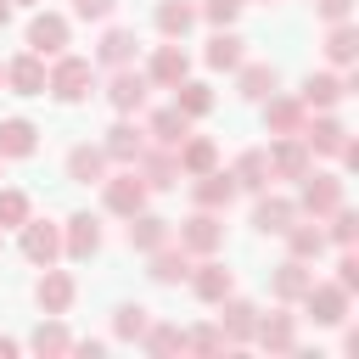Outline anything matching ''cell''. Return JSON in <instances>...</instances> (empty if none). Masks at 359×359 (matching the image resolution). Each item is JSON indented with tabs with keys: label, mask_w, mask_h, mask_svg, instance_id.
Returning <instances> with one entry per match:
<instances>
[{
	"label": "cell",
	"mask_w": 359,
	"mask_h": 359,
	"mask_svg": "<svg viewBox=\"0 0 359 359\" xmlns=\"http://www.w3.org/2000/svg\"><path fill=\"white\" fill-rule=\"evenodd\" d=\"M157 73H163V79H180V73H185V62H180L174 50H163V62H157Z\"/></svg>",
	"instance_id": "obj_5"
},
{
	"label": "cell",
	"mask_w": 359,
	"mask_h": 359,
	"mask_svg": "<svg viewBox=\"0 0 359 359\" xmlns=\"http://www.w3.org/2000/svg\"><path fill=\"white\" fill-rule=\"evenodd\" d=\"M213 62H219V67L236 62V39H219V45H213Z\"/></svg>",
	"instance_id": "obj_8"
},
{
	"label": "cell",
	"mask_w": 359,
	"mask_h": 359,
	"mask_svg": "<svg viewBox=\"0 0 359 359\" xmlns=\"http://www.w3.org/2000/svg\"><path fill=\"white\" fill-rule=\"evenodd\" d=\"M17 84H22V90H34V84H39V67H34V62H22V67H17Z\"/></svg>",
	"instance_id": "obj_9"
},
{
	"label": "cell",
	"mask_w": 359,
	"mask_h": 359,
	"mask_svg": "<svg viewBox=\"0 0 359 359\" xmlns=\"http://www.w3.org/2000/svg\"><path fill=\"white\" fill-rule=\"evenodd\" d=\"M79 84H84V67H79V62H67V67H62V73H56V90H62V95H67V101H73V95H84V90H79Z\"/></svg>",
	"instance_id": "obj_3"
},
{
	"label": "cell",
	"mask_w": 359,
	"mask_h": 359,
	"mask_svg": "<svg viewBox=\"0 0 359 359\" xmlns=\"http://www.w3.org/2000/svg\"><path fill=\"white\" fill-rule=\"evenodd\" d=\"M0 213H6V219H17V213H22V196H0Z\"/></svg>",
	"instance_id": "obj_10"
},
{
	"label": "cell",
	"mask_w": 359,
	"mask_h": 359,
	"mask_svg": "<svg viewBox=\"0 0 359 359\" xmlns=\"http://www.w3.org/2000/svg\"><path fill=\"white\" fill-rule=\"evenodd\" d=\"M112 95H118V107H140V79H129V73H123Z\"/></svg>",
	"instance_id": "obj_4"
},
{
	"label": "cell",
	"mask_w": 359,
	"mask_h": 359,
	"mask_svg": "<svg viewBox=\"0 0 359 359\" xmlns=\"http://www.w3.org/2000/svg\"><path fill=\"white\" fill-rule=\"evenodd\" d=\"M107 6H112V0H79V11H84V17H101Z\"/></svg>",
	"instance_id": "obj_11"
},
{
	"label": "cell",
	"mask_w": 359,
	"mask_h": 359,
	"mask_svg": "<svg viewBox=\"0 0 359 359\" xmlns=\"http://www.w3.org/2000/svg\"><path fill=\"white\" fill-rule=\"evenodd\" d=\"M185 22H191L185 6H168V11H163V28H185Z\"/></svg>",
	"instance_id": "obj_6"
},
{
	"label": "cell",
	"mask_w": 359,
	"mask_h": 359,
	"mask_svg": "<svg viewBox=\"0 0 359 359\" xmlns=\"http://www.w3.org/2000/svg\"><path fill=\"white\" fill-rule=\"evenodd\" d=\"M28 39H34V45H39V50H56V45H62V22H56V17H39V22H34V34H28Z\"/></svg>",
	"instance_id": "obj_1"
},
{
	"label": "cell",
	"mask_w": 359,
	"mask_h": 359,
	"mask_svg": "<svg viewBox=\"0 0 359 359\" xmlns=\"http://www.w3.org/2000/svg\"><path fill=\"white\" fill-rule=\"evenodd\" d=\"M95 163H101L95 151H73V174H95Z\"/></svg>",
	"instance_id": "obj_7"
},
{
	"label": "cell",
	"mask_w": 359,
	"mask_h": 359,
	"mask_svg": "<svg viewBox=\"0 0 359 359\" xmlns=\"http://www.w3.org/2000/svg\"><path fill=\"white\" fill-rule=\"evenodd\" d=\"M236 11V0H213V17H230Z\"/></svg>",
	"instance_id": "obj_12"
},
{
	"label": "cell",
	"mask_w": 359,
	"mask_h": 359,
	"mask_svg": "<svg viewBox=\"0 0 359 359\" xmlns=\"http://www.w3.org/2000/svg\"><path fill=\"white\" fill-rule=\"evenodd\" d=\"M0 146H6V151H28V146H34V129H28V123H6V129H0Z\"/></svg>",
	"instance_id": "obj_2"
}]
</instances>
